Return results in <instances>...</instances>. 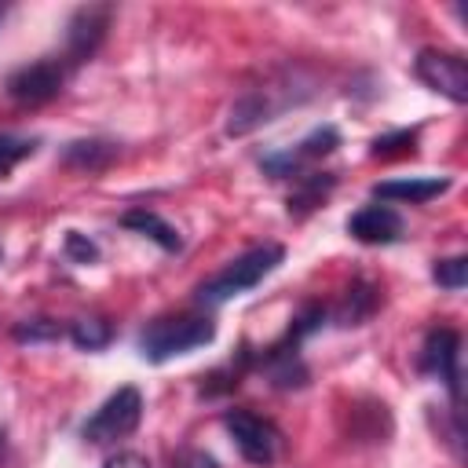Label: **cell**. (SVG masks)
I'll use <instances>...</instances> for the list:
<instances>
[{
	"instance_id": "obj_19",
	"label": "cell",
	"mask_w": 468,
	"mask_h": 468,
	"mask_svg": "<svg viewBox=\"0 0 468 468\" xmlns=\"http://www.w3.org/2000/svg\"><path fill=\"white\" fill-rule=\"evenodd\" d=\"M431 278H435L442 289L457 292V289H464V282H468V260H464V256L435 260V267H431Z\"/></svg>"
},
{
	"instance_id": "obj_20",
	"label": "cell",
	"mask_w": 468,
	"mask_h": 468,
	"mask_svg": "<svg viewBox=\"0 0 468 468\" xmlns=\"http://www.w3.org/2000/svg\"><path fill=\"white\" fill-rule=\"evenodd\" d=\"M66 329L58 325V322H51V318H26V322H18L15 325V340H22V344H37V340H58Z\"/></svg>"
},
{
	"instance_id": "obj_11",
	"label": "cell",
	"mask_w": 468,
	"mask_h": 468,
	"mask_svg": "<svg viewBox=\"0 0 468 468\" xmlns=\"http://www.w3.org/2000/svg\"><path fill=\"white\" fill-rule=\"evenodd\" d=\"M450 190V179L446 176H417V179H388V183H377L373 194L380 201H402V205H424L439 194Z\"/></svg>"
},
{
	"instance_id": "obj_7",
	"label": "cell",
	"mask_w": 468,
	"mask_h": 468,
	"mask_svg": "<svg viewBox=\"0 0 468 468\" xmlns=\"http://www.w3.org/2000/svg\"><path fill=\"white\" fill-rule=\"evenodd\" d=\"M340 146V132L333 124H322L314 128L311 135H303L292 150H278V154H267L260 161V168L271 176V179H300L307 172V165L322 161L325 154H333Z\"/></svg>"
},
{
	"instance_id": "obj_16",
	"label": "cell",
	"mask_w": 468,
	"mask_h": 468,
	"mask_svg": "<svg viewBox=\"0 0 468 468\" xmlns=\"http://www.w3.org/2000/svg\"><path fill=\"white\" fill-rule=\"evenodd\" d=\"M40 146L37 135H15V132H0V176L15 172L26 157H33Z\"/></svg>"
},
{
	"instance_id": "obj_4",
	"label": "cell",
	"mask_w": 468,
	"mask_h": 468,
	"mask_svg": "<svg viewBox=\"0 0 468 468\" xmlns=\"http://www.w3.org/2000/svg\"><path fill=\"white\" fill-rule=\"evenodd\" d=\"M223 428L230 435V442L238 446V453L249 461V464H274L278 453H282V431L274 428V420L252 413V410H227L223 413Z\"/></svg>"
},
{
	"instance_id": "obj_1",
	"label": "cell",
	"mask_w": 468,
	"mask_h": 468,
	"mask_svg": "<svg viewBox=\"0 0 468 468\" xmlns=\"http://www.w3.org/2000/svg\"><path fill=\"white\" fill-rule=\"evenodd\" d=\"M282 260H285V249L274 245V241H263V245L241 252V256L230 260L223 271H216L208 282L197 285V303H205V307H219V303H227V300H234V296L256 289L267 274L278 271Z\"/></svg>"
},
{
	"instance_id": "obj_2",
	"label": "cell",
	"mask_w": 468,
	"mask_h": 468,
	"mask_svg": "<svg viewBox=\"0 0 468 468\" xmlns=\"http://www.w3.org/2000/svg\"><path fill=\"white\" fill-rule=\"evenodd\" d=\"M216 340V322L208 314H179V318H157L139 336V355L146 362H168L176 355H186L194 347H205Z\"/></svg>"
},
{
	"instance_id": "obj_17",
	"label": "cell",
	"mask_w": 468,
	"mask_h": 468,
	"mask_svg": "<svg viewBox=\"0 0 468 468\" xmlns=\"http://www.w3.org/2000/svg\"><path fill=\"white\" fill-rule=\"evenodd\" d=\"M377 307V296H373V289L369 285H355V289H347V296H344V307H340V322L344 325H358L369 311Z\"/></svg>"
},
{
	"instance_id": "obj_14",
	"label": "cell",
	"mask_w": 468,
	"mask_h": 468,
	"mask_svg": "<svg viewBox=\"0 0 468 468\" xmlns=\"http://www.w3.org/2000/svg\"><path fill=\"white\" fill-rule=\"evenodd\" d=\"M333 176L329 172H303L300 179H296V190L289 194V212H296V216H303V212H311L314 205H322L325 201V194L333 190Z\"/></svg>"
},
{
	"instance_id": "obj_15",
	"label": "cell",
	"mask_w": 468,
	"mask_h": 468,
	"mask_svg": "<svg viewBox=\"0 0 468 468\" xmlns=\"http://www.w3.org/2000/svg\"><path fill=\"white\" fill-rule=\"evenodd\" d=\"M66 333L80 351H99V347H106L113 340V329H110L106 318H77V322H69Z\"/></svg>"
},
{
	"instance_id": "obj_5",
	"label": "cell",
	"mask_w": 468,
	"mask_h": 468,
	"mask_svg": "<svg viewBox=\"0 0 468 468\" xmlns=\"http://www.w3.org/2000/svg\"><path fill=\"white\" fill-rule=\"evenodd\" d=\"M69 73H73V69H69V62H66L62 55H44V58H37V62L18 66V69L7 77V95H11L15 102H22V106L51 102V99L62 91V84H66Z\"/></svg>"
},
{
	"instance_id": "obj_3",
	"label": "cell",
	"mask_w": 468,
	"mask_h": 468,
	"mask_svg": "<svg viewBox=\"0 0 468 468\" xmlns=\"http://www.w3.org/2000/svg\"><path fill=\"white\" fill-rule=\"evenodd\" d=\"M139 420H143V395H139V388L124 384L84 420V439L95 446L128 439L139 428Z\"/></svg>"
},
{
	"instance_id": "obj_10",
	"label": "cell",
	"mask_w": 468,
	"mask_h": 468,
	"mask_svg": "<svg viewBox=\"0 0 468 468\" xmlns=\"http://www.w3.org/2000/svg\"><path fill=\"white\" fill-rule=\"evenodd\" d=\"M347 234L362 245H391L402 238V216L391 205H366L347 219Z\"/></svg>"
},
{
	"instance_id": "obj_25",
	"label": "cell",
	"mask_w": 468,
	"mask_h": 468,
	"mask_svg": "<svg viewBox=\"0 0 468 468\" xmlns=\"http://www.w3.org/2000/svg\"><path fill=\"white\" fill-rule=\"evenodd\" d=\"M0 18H4V7H0Z\"/></svg>"
},
{
	"instance_id": "obj_22",
	"label": "cell",
	"mask_w": 468,
	"mask_h": 468,
	"mask_svg": "<svg viewBox=\"0 0 468 468\" xmlns=\"http://www.w3.org/2000/svg\"><path fill=\"white\" fill-rule=\"evenodd\" d=\"M176 468H219V464H216V457L205 453V450H183V453L176 457Z\"/></svg>"
},
{
	"instance_id": "obj_21",
	"label": "cell",
	"mask_w": 468,
	"mask_h": 468,
	"mask_svg": "<svg viewBox=\"0 0 468 468\" xmlns=\"http://www.w3.org/2000/svg\"><path fill=\"white\" fill-rule=\"evenodd\" d=\"M66 256H69L73 263H95V260H99V245H95L91 238H84L80 230H69V234H66Z\"/></svg>"
},
{
	"instance_id": "obj_23",
	"label": "cell",
	"mask_w": 468,
	"mask_h": 468,
	"mask_svg": "<svg viewBox=\"0 0 468 468\" xmlns=\"http://www.w3.org/2000/svg\"><path fill=\"white\" fill-rule=\"evenodd\" d=\"M102 468H150V461H146L143 453H135V450H124V453L110 457Z\"/></svg>"
},
{
	"instance_id": "obj_24",
	"label": "cell",
	"mask_w": 468,
	"mask_h": 468,
	"mask_svg": "<svg viewBox=\"0 0 468 468\" xmlns=\"http://www.w3.org/2000/svg\"><path fill=\"white\" fill-rule=\"evenodd\" d=\"M4 457H7V431L0 428V464H4Z\"/></svg>"
},
{
	"instance_id": "obj_9",
	"label": "cell",
	"mask_w": 468,
	"mask_h": 468,
	"mask_svg": "<svg viewBox=\"0 0 468 468\" xmlns=\"http://www.w3.org/2000/svg\"><path fill=\"white\" fill-rule=\"evenodd\" d=\"M420 369L439 377L453 399V410L461 406V336L453 329H431L420 347Z\"/></svg>"
},
{
	"instance_id": "obj_12",
	"label": "cell",
	"mask_w": 468,
	"mask_h": 468,
	"mask_svg": "<svg viewBox=\"0 0 468 468\" xmlns=\"http://www.w3.org/2000/svg\"><path fill=\"white\" fill-rule=\"evenodd\" d=\"M121 223H124L128 230H135V234H143V238L157 241L165 252H179V249H183L179 230H176L168 219H161L157 212H150V208H132V212H124V216H121Z\"/></svg>"
},
{
	"instance_id": "obj_6",
	"label": "cell",
	"mask_w": 468,
	"mask_h": 468,
	"mask_svg": "<svg viewBox=\"0 0 468 468\" xmlns=\"http://www.w3.org/2000/svg\"><path fill=\"white\" fill-rule=\"evenodd\" d=\"M413 73L424 88L446 95L450 102H468V62L457 51H439V48H424L413 58Z\"/></svg>"
},
{
	"instance_id": "obj_8",
	"label": "cell",
	"mask_w": 468,
	"mask_h": 468,
	"mask_svg": "<svg viewBox=\"0 0 468 468\" xmlns=\"http://www.w3.org/2000/svg\"><path fill=\"white\" fill-rule=\"evenodd\" d=\"M106 26H110V7L106 4H84L69 15L66 22V44H62V58L69 62V69H77L80 62H88L102 37H106Z\"/></svg>"
},
{
	"instance_id": "obj_13",
	"label": "cell",
	"mask_w": 468,
	"mask_h": 468,
	"mask_svg": "<svg viewBox=\"0 0 468 468\" xmlns=\"http://www.w3.org/2000/svg\"><path fill=\"white\" fill-rule=\"evenodd\" d=\"M113 157H117V143L110 139H77V143H66L62 150V161L69 168H88V172L110 165Z\"/></svg>"
},
{
	"instance_id": "obj_18",
	"label": "cell",
	"mask_w": 468,
	"mask_h": 468,
	"mask_svg": "<svg viewBox=\"0 0 468 468\" xmlns=\"http://www.w3.org/2000/svg\"><path fill=\"white\" fill-rule=\"evenodd\" d=\"M413 143H417V128H399V132H388V135H377L369 154L373 157H395V154H413Z\"/></svg>"
}]
</instances>
